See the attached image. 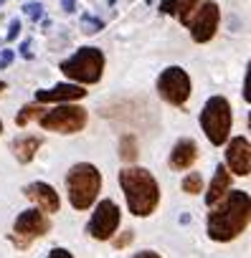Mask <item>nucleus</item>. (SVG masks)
Wrapping results in <instances>:
<instances>
[{
  "mask_svg": "<svg viewBox=\"0 0 251 258\" xmlns=\"http://www.w3.org/2000/svg\"><path fill=\"white\" fill-rule=\"evenodd\" d=\"M200 3H203V0H178V11H175V16L180 18L183 26L190 23V18H193V13L198 11Z\"/></svg>",
  "mask_w": 251,
  "mask_h": 258,
  "instance_id": "nucleus-18",
  "label": "nucleus"
},
{
  "mask_svg": "<svg viewBox=\"0 0 251 258\" xmlns=\"http://www.w3.org/2000/svg\"><path fill=\"white\" fill-rule=\"evenodd\" d=\"M41 129H48V132H59V135H76L86 126V109L76 106V104H66V106H56L43 111L41 116Z\"/></svg>",
  "mask_w": 251,
  "mask_h": 258,
  "instance_id": "nucleus-6",
  "label": "nucleus"
},
{
  "mask_svg": "<svg viewBox=\"0 0 251 258\" xmlns=\"http://www.w3.org/2000/svg\"><path fill=\"white\" fill-rule=\"evenodd\" d=\"M200 126L211 145L221 147L231 132V104L226 96H211L200 111Z\"/></svg>",
  "mask_w": 251,
  "mask_h": 258,
  "instance_id": "nucleus-5",
  "label": "nucleus"
},
{
  "mask_svg": "<svg viewBox=\"0 0 251 258\" xmlns=\"http://www.w3.org/2000/svg\"><path fill=\"white\" fill-rule=\"evenodd\" d=\"M228 187H231V172H228L223 165H218V167H216V175H213V180H211V187L206 190V203L213 208L216 203H221V200L226 198Z\"/></svg>",
  "mask_w": 251,
  "mask_h": 258,
  "instance_id": "nucleus-15",
  "label": "nucleus"
},
{
  "mask_svg": "<svg viewBox=\"0 0 251 258\" xmlns=\"http://www.w3.org/2000/svg\"><path fill=\"white\" fill-rule=\"evenodd\" d=\"M48 258H74V255H71L66 248H54V250L48 253Z\"/></svg>",
  "mask_w": 251,
  "mask_h": 258,
  "instance_id": "nucleus-27",
  "label": "nucleus"
},
{
  "mask_svg": "<svg viewBox=\"0 0 251 258\" xmlns=\"http://www.w3.org/2000/svg\"><path fill=\"white\" fill-rule=\"evenodd\" d=\"M130 240H132V230H124V235H122V238H117V240H114V245H117V248H124Z\"/></svg>",
  "mask_w": 251,
  "mask_h": 258,
  "instance_id": "nucleus-26",
  "label": "nucleus"
},
{
  "mask_svg": "<svg viewBox=\"0 0 251 258\" xmlns=\"http://www.w3.org/2000/svg\"><path fill=\"white\" fill-rule=\"evenodd\" d=\"M216 210L208 213L206 228H208V238L216 243H228L233 238H238L246 228H248V218H251V200L248 192L243 190H231L226 192V198L221 203L213 205Z\"/></svg>",
  "mask_w": 251,
  "mask_h": 258,
  "instance_id": "nucleus-1",
  "label": "nucleus"
},
{
  "mask_svg": "<svg viewBox=\"0 0 251 258\" xmlns=\"http://www.w3.org/2000/svg\"><path fill=\"white\" fill-rule=\"evenodd\" d=\"M175 11H178V0H163V3H160V13L175 16Z\"/></svg>",
  "mask_w": 251,
  "mask_h": 258,
  "instance_id": "nucleus-23",
  "label": "nucleus"
},
{
  "mask_svg": "<svg viewBox=\"0 0 251 258\" xmlns=\"http://www.w3.org/2000/svg\"><path fill=\"white\" fill-rule=\"evenodd\" d=\"M3 3H6V0H0V6H3Z\"/></svg>",
  "mask_w": 251,
  "mask_h": 258,
  "instance_id": "nucleus-33",
  "label": "nucleus"
},
{
  "mask_svg": "<svg viewBox=\"0 0 251 258\" xmlns=\"http://www.w3.org/2000/svg\"><path fill=\"white\" fill-rule=\"evenodd\" d=\"M21 56H23V58H28V61L33 58V51H31V41H23V43H21Z\"/></svg>",
  "mask_w": 251,
  "mask_h": 258,
  "instance_id": "nucleus-28",
  "label": "nucleus"
},
{
  "mask_svg": "<svg viewBox=\"0 0 251 258\" xmlns=\"http://www.w3.org/2000/svg\"><path fill=\"white\" fill-rule=\"evenodd\" d=\"M21 28H23V26H21V21H18V18H13V21H11V31H8L6 41H16V38H18V33H21Z\"/></svg>",
  "mask_w": 251,
  "mask_h": 258,
  "instance_id": "nucleus-24",
  "label": "nucleus"
},
{
  "mask_svg": "<svg viewBox=\"0 0 251 258\" xmlns=\"http://www.w3.org/2000/svg\"><path fill=\"white\" fill-rule=\"evenodd\" d=\"M183 190H185L188 195H198V192L203 190V177H200V172H190V175H185V180H183Z\"/></svg>",
  "mask_w": 251,
  "mask_h": 258,
  "instance_id": "nucleus-20",
  "label": "nucleus"
},
{
  "mask_svg": "<svg viewBox=\"0 0 251 258\" xmlns=\"http://www.w3.org/2000/svg\"><path fill=\"white\" fill-rule=\"evenodd\" d=\"M61 8H64L66 13H74V11H76V0H61Z\"/></svg>",
  "mask_w": 251,
  "mask_h": 258,
  "instance_id": "nucleus-29",
  "label": "nucleus"
},
{
  "mask_svg": "<svg viewBox=\"0 0 251 258\" xmlns=\"http://www.w3.org/2000/svg\"><path fill=\"white\" fill-rule=\"evenodd\" d=\"M23 13H26L33 23L43 21V6H41V3H26V6H23Z\"/></svg>",
  "mask_w": 251,
  "mask_h": 258,
  "instance_id": "nucleus-22",
  "label": "nucleus"
},
{
  "mask_svg": "<svg viewBox=\"0 0 251 258\" xmlns=\"http://www.w3.org/2000/svg\"><path fill=\"white\" fill-rule=\"evenodd\" d=\"M119 223H122L119 208H117L112 200H102V203L96 205V210H94V215H91L86 230H89V235H91L94 240H109V238L117 233Z\"/></svg>",
  "mask_w": 251,
  "mask_h": 258,
  "instance_id": "nucleus-9",
  "label": "nucleus"
},
{
  "mask_svg": "<svg viewBox=\"0 0 251 258\" xmlns=\"http://www.w3.org/2000/svg\"><path fill=\"white\" fill-rule=\"evenodd\" d=\"M119 187L127 198V208L137 218H147L160 205V185L145 167H124L119 170Z\"/></svg>",
  "mask_w": 251,
  "mask_h": 258,
  "instance_id": "nucleus-2",
  "label": "nucleus"
},
{
  "mask_svg": "<svg viewBox=\"0 0 251 258\" xmlns=\"http://www.w3.org/2000/svg\"><path fill=\"white\" fill-rule=\"evenodd\" d=\"M84 96H86V89H81L79 84H56V86H51V89L36 91V101H38V104L76 101V99H84Z\"/></svg>",
  "mask_w": 251,
  "mask_h": 258,
  "instance_id": "nucleus-12",
  "label": "nucleus"
},
{
  "mask_svg": "<svg viewBox=\"0 0 251 258\" xmlns=\"http://www.w3.org/2000/svg\"><path fill=\"white\" fill-rule=\"evenodd\" d=\"M195 160H198V145L188 137L178 140L173 152H170V167L173 170H188V167L195 165Z\"/></svg>",
  "mask_w": 251,
  "mask_h": 258,
  "instance_id": "nucleus-14",
  "label": "nucleus"
},
{
  "mask_svg": "<svg viewBox=\"0 0 251 258\" xmlns=\"http://www.w3.org/2000/svg\"><path fill=\"white\" fill-rule=\"evenodd\" d=\"M6 89V81H0V91H3Z\"/></svg>",
  "mask_w": 251,
  "mask_h": 258,
  "instance_id": "nucleus-31",
  "label": "nucleus"
},
{
  "mask_svg": "<svg viewBox=\"0 0 251 258\" xmlns=\"http://www.w3.org/2000/svg\"><path fill=\"white\" fill-rule=\"evenodd\" d=\"M48 230H51V220L46 218L43 210L33 208V210H26V213H21V215L16 218L11 240H13L21 250H26L36 238H43Z\"/></svg>",
  "mask_w": 251,
  "mask_h": 258,
  "instance_id": "nucleus-7",
  "label": "nucleus"
},
{
  "mask_svg": "<svg viewBox=\"0 0 251 258\" xmlns=\"http://www.w3.org/2000/svg\"><path fill=\"white\" fill-rule=\"evenodd\" d=\"M0 135H3V121H0Z\"/></svg>",
  "mask_w": 251,
  "mask_h": 258,
  "instance_id": "nucleus-32",
  "label": "nucleus"
},
{
  "mask_svg": "<svg viewBox=\"0 0 251 258\" xmlns=\"http://www.w3.org/2000/svg\"><path fill=\"white\" fill-rule=\"evenodd\" d=\"M13 58H16V53H13L11 48H6L3 53H0V69H8V66L13 63Z\"/></svg>",
  "mask_w": 251,
  "mask_h": 258,
  "instance_id": "nucleus-25",
  "label": "nucleus"
},
{
  "mask_svg": "<svg viewBox=\"0 0 251 258\" xmlns=\"http://www.w3.org/2000/svg\"><path fill=\"white\" fill-rule=\"evenodd\" d=\"M102 190V172L91 162H79L66 172V192L74 210H89Z\"/></svg>",
  "mask_w": 251,
  "mask_h": 258,
  "instance_id": "nucleus-3",
  "label": "nucleus"
},
{
  "mask_svg": "<svg viewBox=\"0 0 251 258\" xmlns=\"http://www.w3.org/2000/svg\"><path fill=\"white\" fill-rule=\"evenodd\" d=\"M226 170H231L233 175H241V177H248L251 172V145L246 137H233L228 142V150H226Z\"/></svg>",
  "mask_w": 251,
  "mask_h": 258,
  "instance_id": "nucleus-11",
  "label": "nucleus"
},
{
  "mask_svg": "<svg viewBox=\"0 0 251 258\" xmlns=\"http://www.w3.org/2000/svg\"><path fill=\"white\" fill-rule=\"evenodd\" d=\"M61 71L76 84H96L104 74V53L96 46H84L74 56L61 61Z\"/></svg>",
  "mask_w": 251,
  "mask_h": 258,
  "instance_id": "nucleus-4",
  "label": "nucleus"
},
{
  "mask_svg": "<svg viewBox=\"0 0 251 258\" xmlns=\"http://www.w3.org/2000/svg\"><path fill=\"white\" fill-rule=\"evenodd\" d=\"M43 114V106H38V104H28V106H23L18 114H16V124L18 126H26L31 119H38Z\"/></svg>",
  "mask_w": 251,
  "mask_h": 258,
  "instance_id": "nucleus-19",
  "label": "nucleus"
},
{
  "mask_svg": "<svg viewBox=\"0 0 251 258\" xmlns=\"http://www.w3.org/2000/svg\"><path fill=\"white\" fill-rule=\"evenodd\" d=\"M137 140L132 137V135H124L122 140H119V160L122 162H135L137 160Z\"/></svg>",
  "mask_w": 251,
  "mask_h": 258,
  "instance_id": "nucleus-17",
  "label": "nucleus"
},
{
  "mask_svg": "<svg viewBox=\"0 0 251 258\" xmlns=\"http://www.w3.org/2000/svg\"><path fill=\"white\" fill-rule=\"evenodd\" d=\"M81 28H84V33H99L102 28H104V21H99V18H91V16H84L81 18Z\"/></svg>",
  "mask_w": 251,
  "mask_h": 258,
  "instance_id": "nucleus-21",
  "label": "nucleus"
},
{
  "mask_svg": "<svg viewBox=\"0 0 251 258\" xmlns=\"http://www.w3.org/2000/svg\"><path fill=\"white\" fill-rule=\"evenodd\" d=\"M41 145H43L41 137H36V135H23V137H16V140H13L11 150H13V155H16L18 162L28 165V162L36 157V152H38Z\"/></svg>",
  "mask_w": 251,
  "mask_h": 258,
  "instance_id": "nucleus-16",
  "label": "nucleus"
},
{
  "mask_svg": "<svg viewBox=\"0 0 251 258\" xmlns=\"http://www.w3.org/2000/svg\"><path fill=\"white\" fill-rule=\"evenodd\" d=\"M218 21H221V8L213 3V0H206V3L198 6V11L193 13L188 28L195 43H208L216 31H218Z\"/></svg>",
  "mask_w": 251,
  "mask_h": 258,
  "instance_id": "nucleus-10",
  "label": "nucleus"
},
{
  "mask_svg": "<svg viewBox=\"0 0 251 258\" xmlns=\"http://www.w3.org/2000/svg\"><path fill=\"white\" fill-rule=\"evenodd\" d=\"M26 198L38 203V208L43 213H59L61 210V198H59V192L48 182H31L26 187Z\"/></svg>",
  "mask_w": 251,
  "mask_h": 258,
  "instance_id": "nucleus-13",
  "label": "nucleus"
},
{
  "mask_svg": "<svg viewBox=\"0 0 251 258\" xmlns=\"http://www.w3.org/2000/svg\"><path fill=\"white\" fill-rule=\"evenodd\" d=\"M132 258H160V253H155V250H140V253H135Z\"/></svg>",
  "mask_w": 251,
  "mask_h": 258,
  "instance_id": "nucleus-30",
  "label": "nucleus"
},
{
  "mask_svg": "<svg viewBox=\"0 0 251 258\" xmlns=\"http://www.w3.org/2000/svg\"><path fill=\"white\" fill-rule=\"evenodd\" d=\"M158 94L173 104V106H183L190 96V76L180 69V66H168L160 79H158Z\"/></svg>",
  "mask_w": 251,
  "mask_h": 258,
  "instance_id": "nucleus-8",
  "label": "nucleus"
}]
</instances>
